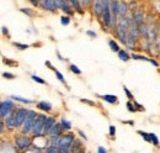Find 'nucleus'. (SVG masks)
Instances as JSON below:
<instances>
[{
  "label": "nucleus",
  "instance_id": "f257e3e1",
  "mask_svg": "<svg viewBox=\"0 0 160 153\" xmlns=\"http://www.w3.org/2000/svg\"><path fill=\"white\" fill-rule=\"evenodd\" d=\"M47 116L46 115H38L35 124H33V129H32V133L35 137H39V136H43V130H45V125L47 121Z\"/></svg>",
  "mask_w": 160,
  "mask_h": 153
},
{
  "label": "nucleus",
  "instance_id": "f03ea898",
  "mask_svg": "<svg viewBox=\"0 0 160 153\" xmlns=\"http://www.w3.org/2000/svg\"><path fill=\"white\" fill-rule=\"evenodd\" d=\"M15 105L11 100H3L0 104V117L1 120H6L14 111H15Z\"/></svg>",
  "mask_w": 160,
  "mask_h": 153
},
{
  "label": "nucleus",
  "instance_id": "7ed1b4c3",
  "mask_svg": "<svg viewBox=\"0 0 160 153\" xmlns=\"http://www.w3.org/2000/svg\"><path fill=\"white\" fill-rule=\"evenodd\" d=\"M37 116H38V114H37L36 111H33V110H30V111H28V116H27V118H26V121L23 122L22 129H21V132H22L23 135H27L28 132H32L33 124H35Z\"/></svg>",
  "mask_w": 160,
  "mask_h": 153
},
{
  "label": "nucleus",
  "instance_id": "20e7f679",
  "mask_svg": "<svg viewBox=\"0 0 160 153\" xmlns=\"http://www.w3.org/2000/svg\"><path fill=\"white\" fill-rule=\"evenodd\" d=\"M15 146L20 151H26L32 147V140L26 136H16L15 137Z\"/></svg>",
  "mask_w": 160,
  "mask_h": 153
},
{
  "label": "nucleus",
  "instance_id": "39448f33",
  "mask_svg": "<svg viewBox=\"0 0 160 153\" xmlns=\"http://www.w3.org/2000/svg\"><path fill=\"white\" fill-rule=\"evenodd\" d=\"M28 111L30 110H27L26 107H19L12 113L15 118H16V121H18V124H19V126L23 125V122L26 121V118L28 116Z\"/></svg>",
  "mask_w": 160,
  "mask_h": 153
},
{
  "label": "nucleus",
  "instance_id": "423d86ee",
  "mask_svg": "<svg viewBox=\"0 0 160 153\" xmlns=\"http://www.w3.org/2000/svg\"><path fill=\"white\" fill-rule=\"evenodd\" d=\"M102 21L104 25L107 27L112 26V13L110 9V1H105V9H104V14H102Z\"/></svg>",
  "mask_w": 160,
  "mask_h": 153
},
{
  "label": "nucleus",
  "instance_id": "0eeeda50",
  "mask_svg": "<svg viewBox=\"0 0 160 153\" xmlns=\"http://www.w3.org/2000/svg\"><path fill=\"white\" fill-rule=\"evenodd\" d=\"M75 141V137L73 133H65L61 137V141H59V147H63V148H70L73 142Z\"/></svg>",
  "mask_w": 160,
  "mask_h": 153
},
{
  "label": "nucleus",
  "instance_id": "6e6552de",
  "mask_svg": "<svg viewBox=\"0 0 160 153\" xmlns=\"http://www.w3.org/2000/svg\"><path fill=\"white\" fill-rule=\"evenodd\" d=\"M63 131H64V129L62 127L61 122H58V124H56V125H54V127H53L52 130H50V132H49L48 135L50 136V138L62 137V136H63Z\"/></svg>",
  "mask_w": 160,
  "mask_h": 153
},
{
  "label": "nucleus",
  "instance_id": "1a4fd4ad",
  "mask_svg": "<svg viewBox=\"0 0 160 153\" xmlns=\"http://www.w3.org/2000/svg\"><path fill=\"white\" fill-rule=\"evenodd\" d=\"M39 5H42L43 9L48 10V11H56L58 7L57 1H52V0H43V1H39Z\"/></svg>",
  "mask_w": 160,
  "mask_h": 153
},
{
  "label": "nucleus",
  "instance_id": "9d476101",
  "mask_svg": "<svg viewBox=\"0 0 160 153\" xmlns=\"http://www.w3.org/2000/svg\"><path fill=\"white\" fill-rule=\"evenodd\" d=\"M58 6H59V9L65 13L66 15H72L73 14V7H72V4L70 1H57Z\"/></svg>",
  "mask_w": 160,
  "mask_h": 153
},
{
  "label": "nucleus",
  "instance_id": "9b49d317",
  "mask_svg": "<svg viewBox=\"0 0 160 153\" xmlns=\"http://www.w3.org/2000/svg\"><path fill=\"white\" fill-rule=\"evenodd\" d=\"M57 122H56V118H54V116H49L48 118H47V121H46V125H45V130H43V135H48L49 132H50V130L54 127V125H56Z\"/></svg>",
  "mask_w": 160,
  "mask_h": 153
},
{
  "label": "nucleus",
  "instance_id": "f8f14e48",
  "mask_svg": "<svg viewBox=\"0 0 160 153\" xmlns=\"http://www.w3.org/2000/svg\"><path fill=\"white\" fill-rule=\"evenodd\" d=\"M5 124H6V127H7L9 130H14V129H16V127H19V124H18V121H16L14 114H11L9 117L6 118Z\"/></svg>",
  "mask_w": 160,
  "mask_h": 153
},
{
  "label": "nucleus",
  "instance_id": "ddd939ff",
  "mask_svg": "<svg viewBox=\"0 0 160 153\" xmlns=\"http://www.w3.org/2000/svg\"><path fill=\"white\" fill-rule=\"evenodd\" d=\"M94 11L97 16H102L105 9V1H94Z\"/></svg>",
  "mask_w": 160,
  "mask_h": 153
},
{
  "label": "nucleus",
  "instance_id": "4468645a",
  "mask_svg": "<svg viewBox=\"0 0 160 153\" xmlns=\"http://www.w3.org/2000/svg\"><path fill=\"white\" fill-rule=\"evenodd\" d=\"M37 107L39 110H42V111H46V113L52 111V104L48 103V101H45V100H42V101H39V103H37Z\"/></svg>",
  "mask_w": 160,
  "mask_h": 153
},
{
  "label": "nucleus",
  "instance_id": "2eb2a0df",
  "mask_svg": "<svg viewBox=\"0 0 160 153\" xmlns=\"http://www.w3.org/2000/svg\"><path fill=\"white\" fill-rule=\"evenodd\" d=\"M97 98H100V99L105 100L106 103H108V104H116L117 101H118V99H117V96H116V95H111V94H105V95H97Z\"/></svg>",
  "mask_w": 160,
  "mask_h": 153
},
{
  "label": "nucleus",
  "instance_id": "dca6fc26",
  "mask_svg": "<svg viewBox=\"0 0 160 153\" xmlns=\"http://www.w3.org/2000/svg\"><path fill=\"white\" fill-rule=\"evenodd\" d=\"M110 9L113 16L120 14V1H110Z\"/></svg>",
  "mask_w": 160,
  "mask_h": 153
},
{
  "label": "nucleus",
  "instance_id": "f3484780",
  "mask_svg": "<svg viewBox=\"0 0 160 153\" xmlns=\"http://www.w3.org/2000/svg\"><path fill=\"white\" fill-rule=\"evenodd\" d=\"M10 98H11L12 100H15V101L22 103V104H33V103H35L33 100H30V99H26V98H22V96H18V95H11Z\"/></svg>",
  "mask_w": 160,
  "mask_h": 153
},
{
  "label": "nucleus",
  "instance_id": "a211bd4d",
  "mask_svg": "<svg viewBox=\"0 0 160 153\" xmlns=\"http://www.w3.org/2000/svg\"><path fill=\"white\" fill-rule=\"evenodd\" d=\"M133 18H134V22L138 24L139 26H140V25H143V20H144V15H143L140 11H136V13H134Z\"/></svg>",
  "mask_w": 160,
  "mask_h": 153
},
{
  "label": "nucleus",
  "instance_id": "6ab92c4d",
  "mask_svg": "<svg viewBox=\"0 0 160 153\" xmlns=\"http://www.w3.org/2000/svg\"><path fill=\"white\" fill-rule=\"evenodd\" d=\"M108 47L111 48L112 52H117V53H118L120 51H121V48H120L118 43H117V42H116L115 40H110V41H108Z\"/></svg>",
  "mask_w": 160,
  "mask_h": 153
},
{
  "label": "nucleus",
  "instance_id": "aec40b11",
  "mask_svg": "<svg viewBox=\"0 0 160 153\" xmlns=\"http://www.w3.org/2000/svg\"><path fill=\"white\" fill-rule=\"evenodd\" d=\"M61 125H62V127L64 130H66V131H69V130H72V122L69 121V120H66L65 117H61Z\"/></svg>",
  "mask_w": 160,
  "mask_h": 153
},
{
  "label": "nucleus",
  "instance_id": "412c9836",
  "mask_svg": "<svg viewBox=\"0 0 160 153\" xmlns=\"http://www.w3.org/2000/svg\"><path fill=\"white\" fill-rule=\"evenodd\" d=\"M118 57H120L121 61H123V62H127V61H129V59L132 58L127 52H126L124 49H121V51H120V52H118Z\"/></svg>",
  "mask_w": 160,
  "mask_h": 153
},
{
  "label": "nucleus",
  "instance_id": "4be33fe9",
  "mask_svg": "<svg viewBox=\"0 0 160 153\" xmlns=\"http://www.w3.org/2000/svg\"><path fill=\"white\" fill-rule=\"evenodd\" d=\"M138 133L143 137V140H144L145 142H148V143H151V137H150V133H148V132H144V131H138Z\"/></svg>",
  "mask_w": 160,
  "mask_h": 153
},
{
  "label": "nucleus",
  "instance_id": "5701e85b",
  "mask_svg": "<svg viewBox=\"0 0 160 153\" xmlns=\"http://www.w3.org/2000/svg\"><path fill=\"white\" fill-rule=\"evenodd\" d=\"M133 59H136V61H147V62H150V58L145 57V56H140V54H136V53H133L131 56Z\"/></svg>",
  "mask_w": 160,
  "mask_h": 153
},
{
  "label": "nucleus",
  "instance_id": "b1692460",
  "mask_svg": "<svg viewBox=\"0 0 160 153\" xmlns=\"http://www.w3.org/2000/svg\"><path fill=\"white\" fill-rule=\"evenodd\" d=\"M127 4H124V3H121L120 1V15L122 16V18H124V15H126V13H127Z\"/></svg>",
  "mask_w": 160,
  "mask_h": 153
},
{
  "label": "nucleus",
  "instance_id": "393cba45",
  "mask_svg": "<svg viewBox=\"0 0 160 153\" xmlns=\"http://www.w3.org/2000/svg\"><path fill=\"white\" fill-rule=\"evenodd\" d=\"M3 62H4L5 64H7V65H10V67H18V65H19V63L16 62V61H11V59L5 58V57H3Z\"/></svg>",
  "mask_w": 160,
  "mask_h": 153
},
{
  "label": "nucleus",
  "instance_id": "a878e982",
  "mask_svg": "<svg viewBox=\"0 0 160 153\" xmlns=\"http://www.w3.org/2000/svg\"><path fill=\"white\" fill-rule=\"evenodd\" d=\"M61 24L63 25V26H66V25H69L70 24V18L68 15H63L62 18H61Z\"/></svg>",
  "mask_w": 160,
  "mask_h": 153
},
{
  "label": "nucleus",
  "instance_id": "bb28decb",
  "mask_svg": "<svg viewBox=\"0 0 160 153\" xmlns=\"http://www.w3.org/2000/svg\"><path fill=\"white\" fill-rule=\"evenodd\" d=\"M20 11L23 13V14H26L27 16H30V18H32V16L35 15L33 10H32V9H28V7H22V9H20Z\"/></svg>",
  "mask_w": 160,
  "mask_h": 153
},
{
  "label": "nucleus",
  "instance_id": "cd10ccee",
  "mask_svg": "<svg viewBox=\"0 0 160 153\" xmlns=\"http://www.w3.org/2000/svg\"><path fill=\"white\" fill-rule=\"evenodd\" d=\"M31 78H32V80H35V82H36V83H38V84H47L45 79L39 78V76H38V75H36V74H32V75H31Z\"/></svg>",
  "mask_w": 160,
  "mask_h": 153
},
{
  "label": "nucleus",
  "instance_id": "c85d7f7f",
  "mask_svg": "<svg viewBox=\"0 0 160 153\" xmlns=\"http://www.w3.org/2000/svg\"><path fill=\"white\" fill-rule=\"evenodd\" d=\"M69 69H70L74 74H77V75H80V74H81V71L78 68V65H75V64H70V65H69Z\"/></svg>",
  "mask_w": 160,
  "mask_h": 153
},
{
  "label": "nucleus",
  "instance_id": "c756f323",
  "mask_svg": "<svg viewBox=\"0 0 160 153\" xmlns=\"http://www.w3.org/2000/svg\"><path fill=\"white\" fill-rule=\"evenodd\" d=\"M54 73H56V76H57V79L59 80L61 83H63L64 85H65V79H64V75H63V74H62L59 71H56Z\"/></svg>",
  "mask_w": 160,
  "mask_h": 153
},
{
  "label": "nucleus",
  "instance_id": "7c9ffc66",
  "mask_svg": "<svg viewBox=\"0 0 160 153\" xmlns=\"http://www.w3.org/2000/svg\"><path fill=\"white\" fill-rule=\"evenodd\" d=\"M12 45L16 47V48H19V49H21V51H23V49H27L28 48V45H23V43H19V42H12Z\"/></svg>",
  "mask_w": 160,
  "mask_h": 153
},
{
  "label": "nucleus",
  "instance_id": "2f4dec72",
  "mask_svg": "<svg viewBox=\"0 0 160 153\" xmlns=\"http://www.w3.org/2000/svg\"><path fill=\"white\" fill-rule=\"evenodd\" d=\"M126 106H127V110L129 113H136L137 110H136V107H134V104L132 103V101H127V104H126Z\"/></svg>",
  "mask_w": 160,
  "mask_h": 153
},
{
  "label": "nucleus",
  "instance_id": "473e14b6",
  "mask_svg": "<svg viewBox=\"0 0 160 153\" xmlns=\"http://www.w3.org/2000/svg\"><path fill=\"white\" fill-rule=\"evenodd\" d=\"M150 137H151V143L154 144V146H159V138H158V136L155 133H150Z\"/></svg>",
  "mask_w": 160,
  "mask_h": 153
},
{
  "label": "nucleus",
  "instance_id": "72a5a7b5",
  "mask_svg": "<svg viewBox=\"0 0 160 153\" xmlns=\"http://www.w3.org/2000/svg\"><path fill=\"white\" fill-rule=\"evenodd\" d=\"M70 4H72L73 7H77V10L80 14H83V10H81V7H80V1H75V0H73V1H70Z\"/></svg>",
  "mask_w": 160,
  "mask_h": 153
},
{
  "label": "nucleus",
  "instance_id": "f704fd0d",
  "mask_svg": "<svg viewBox=\"0 0 160 153\" xmlns=\"http://www.w3.org/2000/svg\"><path fill=\"white\" fill-rule=\"evenodd\" d=\"M123 91H124L126 96H127V98L129 99V101H132V100H133V95H132V93L128 90V88H127V87H123Z\"/></svg>",
  "mask_w": 160,
  "mask_h": 153
},
{
  "label": "nucleus",
  "instance_id": "c9c22d12",
  "mask_svg": "<svg viewBox=\"0 0 160 153\" xmlns=\"http://www.w3.org/2000/svg\"><path fill=\"white\" fill-rule=\"evenodd\" d=\"M108 133H110V136L112 138H115V136H116V127L113 125H111L110 127H108Z\"/></svg>",
  "mask_w": 160,
  "mask_h": 153
},
{
  "label": "nucleus",
  "instance_id": "e433bc0d",
  "mask_svg": "<svg viewBox=\"0 0 160 153\" xmlns=\"http://www.w3.org/2000/svg\"><path fill=\"white\" fill-rule=\"evenodd\" d=\"M133 104H134V107H136V110H138V111H144V106L140 105L139 103H137L136 100L133 101Z\"/></svg>",
  "mask_w": 160,
  "mask_h": 153
},
{
  "label": "nucleus",
  "instance_id": "4c0bfd02",
  "mask_svg": "<svg viewBox=\"0 0 160 153\" xmlns=\"http://www.w3.org/2000/svg\"><path fill=\"white\" fill-rule=\"evenodd\" d=\"M3 76H4L5 79H14L15 78V75L12 73H9V72H4L3 73Z\"/></svg>",
  "mask_w": 160,
  "mask_h": 153
},
{
  "label": "nucleus",
  "instance_id": "58836bf2",
  "mask_svg": "<svg viewBox=\"0 0 160 153\" xmlns=\"http://www.w3.org/2000/svg\"><path fill=\"white\" fill-rule=\"evenodd\" d=\"M86 35H88V36H90L91 38H95V37L97 36V35H96V32L91 31V30H88V31H86Z\"/></svg>",
  "mask_w": 160,
  "mask_h": 153
},
{
  "label": "nucleus",
  "instance_id": "ea45409f",
  "mask_svg": "<svg viewBox=\"0 0 160 153\" xmlns=\"http://www.w3.org/2000/svg\"><path fill=\"white\" fill-rule=\"evenodd\" d=\"M78 133H79V136H80V137H81V138H83L84 141H85V142L88 141V137H86V135L84 133V132H83L81 130H79V131H78Z\"/></svg>",
  "mask_w": 160,
  "mask_h": 153
},
{
  "label": "nucleus",
  "instance_id": "a19ab883",
  "mask_svg": "<svg viewBox=\"0 0 160 153\" xmlns=\"http://www.w3.org/2000/svg\"><path fill=\"white\" fill-rule=\"evenodd\" d=\"M80 101H81V103H86V104H89V105H95L94 101L88 100V99H80Z\"/></svg>",
  "mask_w": 160,
  "mask_h": 153
},
{
  "label": "nucleus",
  "instance_id": "79ce46f5",
  "mask_svg": "<svg viewBox=\"0 0 160 153\" xmlns=\"http://www.w3.org/2000/svg\"><path fill=\"white\" fill-rule=\"evenodd\" d=\"M97 153H107V151H106V148H105V147L100 146V147L97 148Z\"/></svg>",
  "mask_w": 160,
  "mask_h": 153
},
{
  "label": "nucleus",
  "instance_id": "37998d69",
  "mask_svg": "<svg viewBox=\"0 0 160 153\" xmlns=\"http://www.w3.org/2000/svg\"><path fill=\"white\" fill-rule=\"evenodd\" d=\"M1 31H3V33H4V35H6V36H9V30H7V27L3 26V27H1Z\"/></svg>",
  "mask_w": 160,
  "mask_h": 153
},
{
  "label": "nucleus",
  "instance_id": "c03bdc74",
  "mask_svg": "<svg viewBox=\"0 0 160 153\" xmlns=\"http://www.w3.org/2000/svg\"><path fill=\"white\" fill-rule=\"evenodd\" d=\"M46 65H47V67H49V69H52V71H54V72H56V68H53V65L50 64V62H49V61H46Z\"/></svg>",
  "mask_w": 160,
  "mask_h": 153
},
{
  "label": "nucleus",
  "instance_id": "a18cd8bd",
  "mask_svg": "<svg viewBox=\"0 0 160 153\" xmlns=\"http://www.w3.org/2000/svg\"><path fill=\"white\" fill-rule=\"evenodd\" d=\"M149 63H151L153 65H155V67H159V63L155 61V59H153V58H150V62Z\"/></svg>",
  "mask_w": 160,
  "mask_h": 153
},
{
  "label": "nucleus",
  "instance_id": "49530a36",
  "mask_svg": "<svg viewBox=\"0 0 160 153\" xmlns=\"http://www.w3.org/2000/svg\"><path fill=\"white\" fill-rule=\"evenodd\" d=\"M0 126H1V127H0V131H1V133L4 132V127H5V125H4V120H1V124H0Z\"/></svg>",
  "mask_w": 160,
  "mask_h": 153
},
{
  "label": "nucleus",
  "instance_id": "de8ad7c7",
  "mask_svg": "<svg viewBox=\"0 0 160 153\" xmlns=\"http://www.w3.org/2000/svg\"><path fill=\"white\" fill-rule=\"evenodd\" d=\"M33 6H37V5H39V1H35V0H31V1H30Z\"/></svg>",
  "mask_w": 160,
  "mask_h": 153
},
{
  "label": "nucleus",
  "instance_id": "09e8293b",
  "mask_svg": "<svg viewBox=\"0 0 160 153\" xmlns=\"http://www.w3.org/2000/svg\"><path fill=\"white\" fill-rule=\"evenodd\" d=\"M57 57H58V59H59V61H64V59H65V58H63V57L61 56L59 52H57Z\"/></svg>",
  "mask_w": 160,
  "mask_h": 153
},
{
  "label": "nucleus",
  "instance_id": "8fccbe9b",
  "mask_svg": "<svg viewBox=\"0 0 160 153\" xmlns=\"http://www.w3.org/2000/svg\"><path fill=\"white\" fill-rule=\"evenodd\" d=\"M123 122H124V124H128V125H131V126H133V125H134V122H133V121H123Z\"/></svg>",
  "mask_w": 160,
  "mask_h": 153
},
{
  "label": "nucleus",
  "instance_id": "3c124183",
  "mask_svg": "<svg viewBox=\"0 0 160 153\" xmlns=\"http://www.w3.org/2000/svg\"><path fill=\"white\" fill-rule=\"evenodd\" d=\"M77 153H85V149H80V151H78Z\"/></svg>",
  "mask_w": 160,
  "mask_h": 153
},
{
  "label": "nucleus",
  "instance_id": "603ef678",
  "mask_svg": "<svg viewBox=\"0 0 160 153\" xmlns=\"http://www.w3.org/2000/svg\"><path fill=\"white\" fill-rule=\"evenodd\" d=\"M159 73H160V69H159Z\"/></svg>",
  "mask_w": 160,
  "mask_h": 153
}]
</instances>
